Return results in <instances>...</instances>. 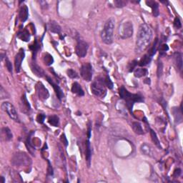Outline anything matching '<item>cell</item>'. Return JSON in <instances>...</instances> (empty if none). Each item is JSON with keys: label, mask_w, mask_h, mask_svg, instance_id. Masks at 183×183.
Instances as JSON below:
<instances>
[{"label": "cell", "mask_w": 183, "mask_h": 183, "mask_svg": "<svg viewBox=\"0 0 183 183\" xmlns=\"http://www.w3.org/2000/svg\"><path fill=\"white\" fill-rule=\"evenodd\" d=\"M152 31L150 27L145 23L140 24L137 34L135 44V53L141 54L148 48L152 39Z\"/></svg>", "instance_id": "1"}, {"label": "cell", "mask_w": 183, "mask_h": 183, "mask_svg": "<svg viewBox=\"0 0 183 183\" xmlns=\"http://www.w3.org/2000/svg\"><path fill=\"white\" fill-rule=\"evenodd\" d=\"M120 98L124 99L126 102V106L130 110V113L132 114L133 105L135 102H143L144 98L140 95L130 93L124 86H122L120 89Z\"/></svg>", "instance_id": "2"}, {"label": "cell", "mask_w": 183, "mask_h": 183, "mask_svg": "<svg viewBox=\"0 0 183 183\" xmlns=\"http://www.w3.org/2000/svg\"><path fill=\"white\" fill-rule=\"evenodd\" d=\"M115 27V20L114 18H109L105 22L101 32V39L106 45H111L114 39V30Z\"/></svg>", "instance_id": "3"}, {"label": "cell", "mask_w": 183, "mask_h": 183, "mask_svg": "<svg viewBox=\"0 0 183 183\" xmlns=\"http://www.w3.org/2000/svg\"><path fill=\"white\" fill-rule=\"evenodd\" d=\"M91 91L96 97L104 98L107 95V89L105 84V78L98 77L92 82Z\"/></svg>", "instance_id": "4"}, {"label": "cell", "mask_w": 183, "mask_h": 183, "mask_svg": "<svg viewBox=\"0 0 183 183\" xmlns=\"http://www.w3.org/2000/svg\"><path fill=\"white\" fill-rule=\"evenodd\" d=\"M133 24L131 21L124 20L119 24L118 34L121 39H125L130 38L133 34Z\"/></svg>", "instance_id": "5"}, {"label": "cell", "mask_w": 183, "mask_h": 183, "mask_svg": "<svg viewBox=\"0 0 183 183\" xmlns=\"http://www.w3.org/2000/svg\"><path fill=\"white\" fill-rule=\"evenodd\" d=\"M32 163V160L29 157V155H27L25 152H16L13 155L12 158V165L15 166H28Z\"/></svg>", "instance_id": "6"}, {"label": "cell", "mask_w": 183, "mask_h": 183, "mask_svg": "<svg viewBox=\"0 0 183 183\" xmlns=\"http://www.w3.org/2000/svg\"><path fill=\"white\" fill-rule=\"evenodd\" d=\"M1 108L4 112H5L8 114V116L12 120H13L15 122H20L17 112H16L15 107L12 103L9 102H4L2 103Z\"/></svg>", "instance_id": "7"}, {"label": "cell", "mask_w": 183, "mask_h": 183, "mask_svg": "<svg viewBox=\"0 0 183 183\" xmlns=\"http://www.w3.org/2000/svg\"><path fill=\"white\" fill-rule=\"evenodd\" d=\"M80 75L82 79L87 82H90L92 79L93 69L89 62L84 63L80 68Z\"/></svg>", "instance_id": "8"}, {"label": "cell", "mask_w": 183, "mask_h": 183, "mask_svg": "<svg viewBox=\"0 0 183 183\" xmlns=\"http://www.w3.org/2000/svg\"><path fill=\"white\" fill-rule=\"evenodd\" d=\"M89 49V45L87 41L82 39H79L76 46V54L78 57L81 58L84 57L86 56L87 51Z\"/></svg>", "instance_id": "9"}, {"label": "cell", "mask_w": 183, "mask_h": 183, "mask_svg": "<svg viewBox=\"0 0 183 183\" xmlns=\"http://www.w3.org/2000/svg\"><path fill=\"white\" fill-rule=\"evenodd\" d=\"M36 89L37 95H38L39 99H41V100H45V99H48V97H49V93L42 83H37L36 85Z\"/></svg>", "instance_id": "10"}, {"label": "cell", "mask_w": 183, "mask_h": 183, "mask_svg": "<svg viewBox=\"0 0 183 183\" xmlns=\"http://www.w3.org/2000/svg\"><path fill=\"white\" fill-rule=\"evenodd\" d=\"M25 57V52H24V49L21 48L19 50L18 53L15 55V58H14V66H15V70L16 72H20L21 66H22V63L23 60Z\"/></svg>", "instance_id": "11"}, {"label": "cell", "mask_w": 183, "mask_h": 183, "mask_svg": "<svg viewBox=\"0 0 183 183\" xmlns=\"http://www.w3.org/2000/svg\"><path fill=\"white\" fill-rule=\"evenodd\" d=\"M46 79H47V82H48L49 84L52 86L54 90H55V94H56V95H57V98L59 99V100H61V99L64 97V93H63V92H62V89L60 88L59 85H58L57 84H56L55 82H54V81L52 80L49 77H46Z\"/></svg>", "instance_id": "12"}, {"label": "cell", "mask_w": 183, "mask_h": 183, "mask_svg": "<svg viewBox=\"0 0 183 183\" xmlns=\"http://www.w3.org/2000/svg\"><path fill=\"white\" fill-rule=\"evenodd\" d=\"M172 114L174 118V122L175 124H180L182 122V104H181L180 107H173L172 109Z\"/></svg>", "instance_id": "13"}, {"label": "cell", "mask_w": 183, "mask_h": 183, "mask_svg": "<svg viewBox=\"0 0 183 183\" xmlns=\"http://www.w3.org/2000/svg\"><path fill=\"white\" fill-rule=\"evenodd\" d=\"M20 105L21 111L24 112V113L28 114L29 112L31 111V106L30 105V102H29L27 100V96L25 94L22 95V98H21Z\"/></svg>", "instance_id": "14"}, {"label": "cell", "mask_w": 183, "mask_h": 183, "mask_svg": "<svg viewBox=\"0 0 183 183\" xmlns=\"http://www.w3.org/2000/svg\"><path fill=\"white\" fill-rule=\"evenodd\" d=\"M30 68L32 72L38 77H43L45 76V71L41 66H39L35 62H32L30 63Z\"/></svg>", "instance_id": "15"}, {"label": "cell", "mask_w": 183, "mask_h": 183, "mask_svg": "<svg viewBox=\"0 0 183 183\" xmlns=\"http://www.w3.org/2000/svg\"><path fill=\"white\" fill-rule=\"evenodd\" d=\"M85 159L87 164L88 167L91 165V159H92V149H91V144L89 142V139H87L85 142Z\"/></svg>", "instance_id": "16"}, {"label": "cell", "mask_w": 183, "mask_h": 183, "mask_svg": "<svg viewBox=\"0 0 183 183\" xmlns=\"http://www.w3.org/2000/svg\"><path fill=\"white\" fill-rule=\"evenodd\" d=\"M146 5L152 9V12L153 16L155 17H157L159 16V5L157 2L152 1V0H149V1H146Z\"/></svg>", "instance_id": "17"}, {"label": "cell", "mask_w": 183, "mask_h": 183, "mask_svg": "<svg viewBox=\"0 0 183 183\" xmlns=\"http://www.w3.org/2000/svg\"><path fill=\"white\" fill-rule=\"evenodd\" d=\"M29 16V9L27 5H22L20 8L19 18L22 22H24L27 20Z\"/></svg>", "instance_id": "18"}, {"label": "cell", "mask_w": 183, "mask_h": 183, "mask_svg": "<svg viewBox=\"0 0 183 183\" xmlns=\"http://www.w3.org/2000/svg\"><path fill=\"white\" fill-rule=\"evenodd\" d=\"M71 91L73 94L77 95L78 96L82 97L84 95V92L82 88V87H81V85L77 82H74L73 84H72Z\"/></svg>", "instance_id": "19"}, {"label": "cell", "mask_w": 183, "mask_h": 183, "mask_svg": "<svg viewBox=\"0 0 183 183\" xmlns=\"http://www.w3.org/2000/svg\"><path fill=\"white\" fill-rule=\"evenodd\" d=\"M49 30L51 32L55 33V34H60L62 31V28L59 24H57V22H56L55 21H51L48 24Z\"/></svg>", "instance_id": "20"}, {"label": "cell", "mask_w": 183, "mask_h": 183, "mask_svg": "<svg viewBox=\"0 0 183 183\" xmlns=\"http://www.w3.org/2000/svg\"><path fill=\"white\" fill-rule=\"evenodd\" d=\"M174 60L177 67L180 71L182 70V55L180 52H175L174 54Z\"/></svg>", "instance_id": "21"}, {"label": "cell", "mask_w": 183, "mask_h": 183, "mask_svg": "<svg viewBox=\"0 0 183 183\" xmlns=\"http://www.w3.org/2000/svg\"><path fill=\"white\" fill-rule=\"evenodd\" d=\"M16 36L19 39H20L22 41H29L30 39V32L27 30H23L19 31V32L16 34Z\"/></svg>", "instance_id": "22"}, {"label": "cell", "mask_w": 183, "mask_h": 183, "mask_svg": "<svg viewBox=\"0 0 183 183\" xmlns=\"http://www.w3.org/2000/svg\"><path fill=\"white\" fill-rule=\"evenodd\" d=\"M2 135L5 138V141H10L13 138V135H12V131L7 127H5L2 129Z\"/></svg>", "instance_id": "23"}, {"label": "cell", "mask_w": 183, "mask_h": 183, "mask_svg": "<svg viewBox=\"0 0 183 183\" xmlns=\"http://www.w3.org/2000/svg\"><path fill=\"white\" fill-rule=\"evenodd\" d=\"M148 70L145 68H137L134 70V75L137 78H141L147 75Z\"/></svg>", "instance_id": "24"}, {"label": "cell", "mask_w": 183, "mask_h": 183, "mask_svg": "<svg viewBox=\"0 0 183 183\" xmlns=\"http://www.w3.org/2000/svg\"><path fill=\"white\" fill-rule=\"evenodd\" d=\"M132 127L134 132L137 135H143L144 134V130L142 129V126L140 122H132Z\"/></svg>", "instance_id": "25"}, {"label": "cell", "mask_w": 183, "mask_h": 183, "mask_svg": "<svg viewBox=\"0 0 183 183\" xmlns=\"http://www.w3.org/2000/svg\"><path fill=\"white\" fill-rule=\"evenodd\" d=\"M152 57H151L150 56H149L147 54H146V55H145L144 56H143V57L140 59V61L138 62V64L140 66H146V65H147V64H149V63H150L152 61Z\"/></svg>", "instance_id": "26"}, {"label": "cell", "mask_w": 183, "mask_h": 183, "mask_svg": "<svg viewBox=\"0 0 183 183\" xmlns=\"http://www.w3.org/2000/svg\"><path fill=\"white\" fill-rule=\"evenodd\" d=\"M48 122L52 126L58 127L59 124V118L57 115L53 114V115L49 116L48 118Z\"/></svg>", "instance_id": "27"}, {"label": "cell", "mask_w": 183, "mask_h": 183, "mask_svg": "<svg viewBox=\"0 0 183 183\" xmlns=\"http://www.w3.org/2000/svg\"><path fill=\"white\" fill-rule=\"evenodd\" d=\"M150 135L152 137V140L153 141V142L155 143V145H156V146H157L159 149H162V146H161V145H160V140L157 136V134L154 132V130H151V129H150Z\"/></svg>", "instance_id": "28"}, {"label": "cell", "mask_w": 183, "mask_h": 183, "mask_svg": "<svg viewBox=\"0 0 183 183\" xmlns=\"http://www.w3.org/2000/svg\"><path fill=\"white\" fill-rule=\"evenodd\" d=\"M39 48H40V45H39L38 42H37V39H35L34 45H31V47H30V49H32V55H33L32 59H33V60L35 59V58H36L37 52V51H38L39 49Z\"/></svg>", "instance_id": "29"}, {"label": "cell", "mask_w": 183, "mask_h": 183, "mask_svg": "<svg viewBox=\"0 0 183 183\" xmlns=\"http://www.w3.org/2000/svg\"><path fill=\"white\" fill-rule=\"evenodd\" d=\"M157 42H158V39L156 38L155 42H154V44H153V45L150 47V49H149L148 52H147V55H148L149 56H150L151 57H152L153 56L155 55L156 52H157Z\"/></svg>", "instance_id": "30"}, {"label": "cell", "mask_w": 183, "mask_h": 183, "mask_svg": "<svg viewBox=\"0 0 183 183\" xmlns=\"http://www.w3.org/2000/svg\"><path fill=\"white\" fill-rule=\"evenodd\" d=\"M140 150L142 154L145 155H151V148L148 145L143 144L140 147Z\"/></svg>", "instance_id": "31"}, {"label": "cell", "mask_w": 183, "mask_h": 183, "mask_svg": "<svg viewBox=\"0 0 183 183\" xmlns=\"http://www.w3.org/2000/svg\"><path fill=\"white\" fill-rule=\"evenodd\" d=\"M54 59L52 56L49 55V54H45V57H44V62L46 65L49 66L53 63Z\"/></svg>", "instance_id": "32"}, {"label": "cell", "mask_w": 183, "mask_h": 183, "mask_svg": "<svg viewBox=\"0 0 183 183\" xmlns=\"http://www.w3.org/2000/svg\"><path fill=\"white\" fill-rule=\"evenodd\" d=\"M66 74H67V76L69 77L71 79H77L79 77V75L77 74V73L74 70H72V69L68 70L67 72H66Z\"/></svg>", "instance_id": "33"}, {"label": "cell", "mask_w": 183, "mask_h": 183, "mask_svg": "<svg viewBox=\"0 0 183 183\" xmlns=\"http://www.w3.org/2000/svg\"><path fill=\"white\" fill-rule=\"evenodd\" d=\"M114 4L115 5V7L122 8L125 7L127 4V2L123 1V0H116V1L114 2Z\"/></svg>", "instance_id": "34"}, {"label": "cell", "mask_w": 183, "mask_h": 183, "mask_svg": "<svg viewBox=\"0 0 183 183\" xmlns=\"http://www.w3.org/2000/svg\"><path fill=\"white\" fill-rule=\"evenodd\" d=\"M105 84L106 85V87H107V88H109V89H112L113 88V82H112L111 79L108 75H107L105 77Z\"/></svg>", "instance_id": "35"}, {"label": "cell", "mask_w": 183, "mask_h": 183, "mask_svg": "<svg viewBox=\"0 0 183 183\" xmlns=\"http://www.w3.org/2000/svg\"><path fill=\"white\" fill-rule=\"evenodd\" d=\"M0 97H1L2 99L9 98V94H8V93L7 92V91H6L5 89L3 88L2 86L0 87Z\"/></svg>", "instance_id": "36"}, {"label": "cell", "mask_w": 183, "mask_h": 183, "mask_svg": "<svg viewBox=\"0 0 183 183\" xmlns=\"http://www.w3.org/2000/svg\"><path fill=\"white\" fill-rule=\"evenodd\" d=\"M5 65L6 67H7V70L9 71L10 73L12 74V71H13V67H12V64L11 63V62L9 61V59L7 57H5Z\"/></svg>", "instance_id": "37"}, {"label": "cell", "mask_w": 183, "mask_h": 183, "mask_svg": "<svg viewBox=\"0 0 183 183\" xmlns=\"http://www.w3.org/2000/svg\"><path fill=\"white\" fill-rule=\"evenodd\" d=\"M163 62H160L158 63V65H157V77L158 78H160V77H161L162 74H163Z\"/></svg>", "instance_id": "38"}, {"label": "cell", "mask_w": 183, "mask_h": 183, "mask_svg": "<svg viewBox=\"0 0 183 183\" xmlns=\"http://www.w3.org/2000/svg\"><path fill=\"white\" fill-rule=\"evenodd\" d=\"M174 27L176 29H178V30H180V29L182 28V23H181V21L178 17H176L174 19Z\"/></svg>", "instance_id": "39"}, {"label": "cell", "mask_w": 183, "mask_h": 183, "mask_svg": "<svg viewBox=\"0 0 183 183\" xmlns=\"http://www.w3.org/2000/svg\"><path fill=\"white\" fill-rule=\"evenodd\" d=\"M137 63H138V62H137V61H136V60H133V61L130 63V66H129V72H132L134 71L135 67H136V66L138 64Z\"/></svg>", "instance_id": "40"}, {"label": "cell", "mask_w": 183, "mask_h": 183, "mask_svg": "<svg viewBox=\"0 0 183 183\" xmlns=\"http://www.w3.org/2000/svg\"><path fill=\"white\" fill-rule=\"evenodd\" d=\"M45 117H46L45 114H38V115H37V121L39 123L42 124V123H44V122H45Z\"/></svg>", "instance_id": "41"}, {"label": "cell", "mask_w": 183, "mask_h": 183, "mask_svg": "<svg viewBox=\"0 0 183 183\" xmlns=\"http://www.w3.org/2000/svg\"><path fill=\"white\" fill-rule=\"evenodd\" d=\"M159 49H160V53L164 54V53H165L168 50V49H169V47H168V46L167 45L164 44V45L160 46Z\"/></svg>", "instance_id": "42"}, {"label": "cell", "mask_w": 183, "mask_h": 183, "mask_svg": "<svg viewBox=\"0 0 183 183\" xmlns=\"http://www.w3.org/2000/svg\"><path fill=\"white\" fill-rule=\"evenodd\" d=\"M92 133V122L90 121L88 122L87 123V139H90Z\"/></svg>", "instance_id": "43"}, {"label": "cell", "mask_w": 183, "mask_h": 183, "mask_svg": "<svg viewBox=\"0 0 183 183\" xmlns=\"http://www.w3.org/2000/svg\"><path fill=\"white\" fill-rule=\"evenodd\" d=\"M60 140H61L62 143H63V144L64 145V146L67 147V145H68V140H67V139H66L65 135L62 134L61 135V137H60Z\"/></svg>", "instance_id": "44"}, {"label": "cell", "mask_w": 183, "mask_h": 183, "mask_svg": "<svg viewBox=\"0 0 183 183\" xmlns=\"http://www.w3.org/2000/svg\"><path fill=\"white\" fill-rule=\"evenodd\" d=\"M48 166H49V167H48V175H50V176H52V175H53V169H52V167H51V165H50V162L48 160Z\"/></svg>", "instance_id": "45"}, {"label": "cell", "mask_w": 183, "mask_h": 183, "mask_svg": "<svg viewBox=\"0 0 183 183\" xmlns=\"http://www.w3.org/2000/svg\"><path fill=\"white\" fill-rule=\"evenodd\" d=\"M180 174H181V170L180 169V168H178V169L174 170V174H173L174 177H175V178H178Z\"/></svg>", "instance_id": "46"}, {"label": "cell", "mask_w": 183, "mask_h": 183, "mask_svg": "<svg viewBox=\"0 0 183 183\" xmlns=\"http://www.w3.org/2000/svg\"><path fill=\"white\" fill-rule=\"evenodd\" d=\"M144 82L145 83V84H150V83H151L150 79H149V78L145 79V81H144Z\"/></svg>", "instance_id": "47"}, {"label": "cell", "mask_w": 183, "mask_h": 183, "mask_svg": "<svg viewBox=\"0 0 183 183\" xmlns=\"http://www.w3.org/2000/svg\"><path fill=\"white\" fill-rule=\"evenodd\" d=\"M1 182H2V183H5V179L3 176L1 177Z\"/></svg>", "instance_id": "48"}]
</instances>
